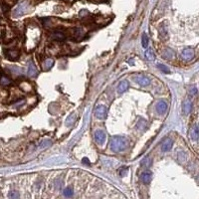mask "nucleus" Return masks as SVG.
<instances>
[{
    "mask_svg": "<svg viewBox=\"0 0 199 199\" xmlns=\"http://www.w3.org/2000/svg\"><path fill=\"white\" fill-rule=\"evenodd\" d=\"M162 57L164 58V59H173V58L175 57V53H174V51L169 48L164 49L162 52Z\"/></svg>",
    "mask_w": 199,
    "mask_h": 199,
    "instance_id": "nucleus-12",
    "label": "nucleus"
},
{
    "mask_svg": "<svg viewBox=\"0 0 199 199\" xmlns=\"http://www.w3.org/2000/svg\"><path fill=\"white\" fill-rule=\"evenodd\" d=\"M6 55L8 56L10 59H15V58L18 57L19 53H18V51H15V50H9L8 52H6Z\"/></svg>",
    "mask_w": 199,
    "mask_h": 199,
    "instance_id": "nucleus-20",
    "label": "nucleus"
},
{
    "mask_svg": "<svg viewBox=\"0 0 199 199\" xmlns=\"http://www.w3.org/2000/svg\"><path fill=\"white\" fill-rule=\"evenodd\" d=\"M155 109L158 114H164L166 110H167V104H166L164 101H159L157 104H156Z\"/></svg>",
    "mask_w": 199,
    "mask_h": 199,
    "instance_id": "nucleus-9",
    "label": "nucleus"
},
{
    "mask_svg": "<svg viewBox=\"0 0 199 199\" xmlns=\"http://www.w3.org/2000/svg\"><path fill=\"white\" fill-rule=\"evenodd\" d=\"M172 144H173V141L171 139H169V137H168V139H165L162 141V144H161V150H162L163 153L169 151L172 147Z\"/></svg>",
    "mask_w": 199,
    "mask_h": 199,
    "instance_id": "nucleus-7",
    "label": "nucleus"
},
{
    "mask_svg": "<svg viewBox=\"0 0 199 199\" xmlns=\"http://www.w3.org/2000/svg\"><path fill=\"white\" fill-rule=\"evenodd\" d=\"M51 144V141L50 140H43V141L40 144V146L41 147H45V146H48Z\"/></svg>",
    "mask_w": 199,
    "mask_h": 199,
    "instance_id": "nucleus-28",
    "label": "nucleus"
},
{
    "mask_svg": "<svg viewBox=\"0 0 199 199\" xmlns=\"http://www.w3.org/2000/svg\"><path fill=\"white\" fill-rule=\"evenodd\" d=\"M53 64H54V60L52 59H47L45 60L43 62V68H44V70H50L51 68H52L53 66Z\"/></svg>",
    "mask_w": 199,
    "mask_h": 199,
    "instance_id": "nucleus-17",
    "label": "nucleus"
},
{
    "mask_svg": "<svg viewBox=\"0 0 199 199\" xmlns=\"http://www.w3.org/2000/svg\"><path fill=\"white\" fill-rule=\"evenodd\" d=\"M27 74L29 77H35L37 75V69L36 67H35V65L33 63H29V66H28V71H27Z\"/></svg>",
    "mask_w": 199,
    "mask_h": 199,
    "instance_id": "nucleus-15",
    "label": "nucleus"
},
{
    "mask_svg": "<svg viewBox=\"0 0 199 199\" xmlns=\"http://www.w3.org/2000/svg\"><path fill=\"white\" fill-rule=\"evenodd\" d=\"M141 165L144 166V167H148V166H150L151 165V158H149V157L144 158L141 161Z\"/></svg>",
    "mask_w": 199,
    "mask_h": 199,
    "instance_id": "nucleus-23",
    "label": "nucleus"
},
{
    "mask_svg": "<svg viewBox=\"0 0 199 199\" xmlns=\"http://www.w3.org/2000/svg\"><path fill=\"white\" fill-rule=\"evenodd\" d=\"M144 57H146V59L148 61H153L155 59V54H154L153 49L147 48L146 50V52H144Z\"/></svg>",
    "mask_w": 199,
    "mask_h": 199,
    "instance_id": "nucleus-14",
    "label": "nucleus"
},
{
    "mask_svg": "<svg viewBox=\"0 0 199 199\" xmlns=\"http://www.w3.org/2000/svg\"><path fill=\"white\" fill-rule=\"evenodd\" d=\"M135 79V81H137V83L141 87H146L150 84L149 79L146 76H142V75H139V76H137Z\"/></svg>",
    "mask_w": 199,
    "mask_h": 199,
    "instance_id": "nucleus-5",
    "label": "nucleus"
},
{
    "mask_svg": "<svg viewBox=\"0 0 199 199\" xmlns=\"http://www.w3.org/2000/svg\"><path fill=\"white\" fill-rule=\"evenodd\" d=\"M135 128H137V130H139V132H144V130H146L147 128V121L146 119H139V121L137 123V126H135Z\"/></svg>",
    "mask_w": 199,
    "mask_h": 199,
    "instance_id": "nucleus-11",
    "label": "nucleus"
},
{
    "mask_svg": "<svg viewBox=\"0 0 199 199\" xmlns=\"http://www.w3.org/2000/svg\"><path fill=\"white\" fill-rule=\"evenodd\" d=\"M94 137H95L96 141H97L99 144H104L107 135H106V133H105V132H103V130H98L95 132Z\"/></svg>",
    "mask_w": 199,
    "mask_h": 199,
    "instance_id": "nucleus-3",
    "label": "nucleus"
},
{
    "mask_svg": "<svg viewBox=\"0 0 199 199\" xmlns=\"http://www.w3.org/2000/svg\"><path fill=\"white\" fill-rule=\"evenodd\" d=\"M130 146V141L125 137H114L110 141V147L114 153L123 151Z\"/></svg>",
    "mask_w": 199,
    "mask_h": 199,
    "instance_id": "nucleus-1",
    "label": "nucleus"
},
{
    "mask_svg": "<svg viewBox=\"0 0 199 199\" xmlns=\"http://www.w3.org/2000/svg\"><path fill=\"white\" fill-rule=\"evenodd\" d=\"M9 197H10V199H18L19 198V193L17 191H11L9 193Z\"/></svg>",
    "mask_w": 199,
    "mask_h": 199,
    "instance_id": "nucleus-26",
    "label": "nucleus"
},
{
    "mask_svg": "<svg viewBox=\"0 0 199 199\" xmlns=\"http://www.w3.org/2000/svg\"><path fill=\"white\" fill-rule=\"evenodd\" d=\"M157 67H158V69L160 70L161 72H163V73H164V74H169V73H170V70L168 69V68L166 67L165 65L158 64V65H157Z\"/></svg>",
    "mask_w": 199,
    "mask_h": 199,
    "instance_id": "nucleus-24",
    "label": "nucleus"
},
{
    "mask_svg": "<svg viewBox=\"0 0 199 199\" xmlns=\"http://www.w3.org/2000/svg\"><path fill=\"white\" fill-rule=\"evenodd\" d=\"M126 172H128V167H126V166H123V167H121V170H119V175H121V176H125L126 174Z\"/></svg>",
    "mask_w": 199,
    "mask_h": 199,
    "instance_id": "nucleus-27",
    "label": "nucleus"
},
{
    "mask_svg": "<svg viewBox=\"0 0 199 199\" xmlns=\"http://www.w3.org/2000/svg\"><path fill=\"white\" fill-rule=\"evenodd\" d=\"M83 163L84 164H87V165H90V161H89L88 158H83Z\"/></svg>",
    "mask_w": 199,
    "mask_h": 199,
    "instance_id": "nucleus-29",
    "label": "nucleus"
},
{
    "mask_svg": "<svg viewBox=\"0 0 199 199\" xmlns=\"http://www.w3.org/2000/svg\"><path fill=\"white\" fill-rule=\"evenodd\" d=\"M10 80H9L8 78H6V77H2L1 79H0V84L3 86H8L9 84H10Z\"/></svg>",
    "mask_w": 199,
    "mask_h": 199,
    "instance_id": "nucleus-25",
    "label": "nucleus"
},
{
    "mask_svg": "<svg viewBox=\"0 0 199 199\" xmlns=\"http://www.w3.org/2000/svg\"><path fill=\"white\" fill-rule=\"evenodd\" d=\"M76 118H77V114H70V116H68V119H66V125H67L68 126H72V125L74 123V121H76Z\"/></svg>",
    "mask_w": 199,
    "mask_h": 199,
    "instance_id": "nucleus-18",
    "label": "nucleus"
},
{
    "mask_svg": "<svg viewBox=\"0 0 199 199\" xmlns=\"http://www.w3.org/2000/svg\"><path fill=\"white\" fill-rule=\"evenodd\" d=\"M190 135H191V139L192 140L199 139V126H194L192 130H191Z\"/></svg>",
    "mask_w": 199,
    "mask_h": 199,
    "instance_id": "nucleus-16",
    "label": "nucleus"
},
{
    "mask_svg": "<svg viewBox=\"0 0 199 199\" xmlns=\"http://www.w3.org/2000/svg\"><path fill=\"white\" fill-rule=\"evenodd\" d=\"M63 193H64V195L66 196V197H72L74 194V191L71 187H67V188L64 189V192Z\"/></svg>",
    "mask_w": 199,
    "mask_h": 199,
    "instance_id": "nucleus-22",
    "label": "nucleus"
},
{
    "mask_svg": "<svg viewBox=\"0 0 199 199\" xmlns=\"http://www.w3.org/2000/svg\"><path fill=\"white\" fill-rule=\"evenodd\" d=\"M151 178H153V173H151V171H149V170H146V171H144L141 173V175H140L141 181L146 184L149 183L151 181Z\"/></svg>",
    "mask_w": 199,
    "mask_h": 199,
    "instance_id": "nucleus-8",
    "label": "nucleus"
},
{
    "mask_svg": "<svg viewBox=\"0 0 199 199\" xmlns=\"http://www.w3.org/2000/svg\"><path fill=\"white\" fill-rule=\"evenodd\" d=\"M141 44H142V47H144V48H147V46H148V36H147L146 33L142 34Z\"/></svg>",
    "mask_w": 199,
    "mask_h": 199,
    "instance_id": "nucleus-21",
    "label": "nucleus"
},
{
    "mask_svg": "<svg viewBox=\"0 0 199 199\" xmlns=\"http://www.w3.org/2000/svg\"><path fill=\"white\" fill-rule=\"evenodd\" d=\"M194 57V51L190 48H186L184 49L181 52V58L185 61H190L192 60Z\"/></svg>",
    "mask_w": 199,
    "mask_h": 199,
    "instance_id": "nucleus-4",
    "label": "nucleus"
},
{
    "mask_svg": "<svg viewBox=\"0 0 199 199\" xmlns=\"http://www.w3.org/2000/svg\"><path fill=\"white\" fill-rule=\"evenodd\" d=\"M191 109H192V103H191L190 100H185L182 104V111L185 114H188L191 112Z\"/></svg>",
    "mask_w": 199,
    "mask_h": 199,
    "instance_id": "nucleus-10",
    "label": "nucleus"
},
{
    "mask_svg": "<svg viewBox=\"0 0 199 199\" xmlns=\"http://www.w3.org/2000/svg\"><path fill=\"white\" fill-rule=\"evenodd\" d=\"M95 116H97L98 119H104L107 118V109L104 105H99L95 109V112H94Z\"/></svg>",
    "mask_w": 199,
    "mask_h": 199,
    "instance_id": "nucleus-2",
    "label": "nucleus"
},
{
    "mask_svg": "<svg viewBox=\"0 0 199 199\" xmlns=\"http://www.w3.org/2000/svg\"><path fill=\"white\" fill-rule=\"evenodd\" d=\"M196 93H197V89H196V88H192L190 90V94H191V95H195Z\"/></svg>",
    "mask_w": 199,
    "mask_h": 199,
    "instance_id": "nucleus-30",
    "label": "nucleus"
},
{
    "mask_svg": "<svg viewBox=\"0 0 199 199\" xmlns=\"http://www.w3.org/2000/svg\"><path fill=\"white\" fill-rule=\"evenodd\" d=\"M25 10H26V4L25 3H21L19 4L13 11V16L14 17H19L22 14H24Z\"/></svg>",
    "mask_w": 199,
    "mask_h": 199,
    "instance_id": "nucleus-6",
    "label": "nucleus"
},
{
    "mask_svg": "<svg viewBox=\"0 0 199 199\" xmlns=\"http://www.w3.org/2000/svg\"><path fill=\"white\" fill-rule=\"evenodd\" d=\"M128 87H130V84H128V81H121L118 86V92L119 94L125 93L126 91L128 89Z\"/></svg>",
    "mask_w": 199,
    "mask_h": 199,
    "instance_id": "nucleus-13",
    "label": "nucleus"
},
{
    "mask_svg": "<svg viewBox=\"0 0 199 199\" xmlns=\"http://www.w3.org/2000/svg\"><path fill=\"white\" fill-rule=\"evenodd\" d=\"M52 37L55 40H64L65 39V34L63 33V32L56 31L52 34Z\"/></svg>",
    "mask_w": 199,
    "mask_h": 199,
    "instance_id": "nucleus-19",
    "label": "nucleus"
}]
</instances>
